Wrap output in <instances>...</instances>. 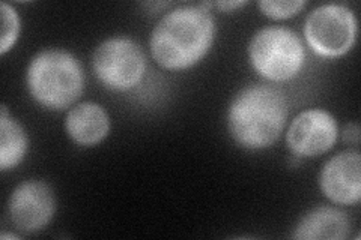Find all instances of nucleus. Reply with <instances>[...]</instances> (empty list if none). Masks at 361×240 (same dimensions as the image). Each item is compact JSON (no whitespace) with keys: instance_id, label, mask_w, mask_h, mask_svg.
Segmentation results:
<instances>
[{"instance_id":"nucleus-12","label":"nucleus","mask_w":361,"mask_h":240,"mask_svg":"<svg viewBox=\"0 0 361 240\" xmlns=\"http://www.w3.org/2000/svg\"><path fill=\"white\" fill-rule=\"evenodd\" d=\"M27 135L21 125L8 116L6 107H2L0 118V170L8 171L17 167L27 152Z\"/></svg>"},{"instance_id":"nucleus-14","label":"nucleus","mask_w":361,"mask_h":240,"mask_svg":"<svg viewBox=\"0 0 361 240\" xmlns=\"http://www.w3.org/2000/svg\"><path fill=\"white\" fill-rule=\"evenodd\" d=\"M304 6H306V2H302V0H285V2L264 0V2H259V8H261L262 13L274 20H283L297 15Z\"/></svg>"},{"instance_id":"nucleus-4","label":"nucleus","mask_w":361,"mask_h":240,"mask_svg":"<svg viewBox=\"0 0 361 240\" xmlns=\"http://www.w3.org/2000/svg\"><path fill=\"white\" fill-rule=\"evenodd\" d=\"M248 57L255 70L269 82H286L301 72L306 53L292 30L269 26L252 38Z\"/></svg>"},{"instance_id":"nucleus-13","label":"nucleus","mask_w":361,"mask_h":240,"mask_svg":"<svg viewBox=\"0 0 361 240\" xmlns=\"http://www.w3.org/2000/svg\"><path fill=\"white\" fill-rule=\"evenodd\" d=\"M0 15H2V33H0V53L5 54L13 49L20 32V18L17 11L8 5H0Z\"/></svg>"},{"instance_id":"nucleus-10","label":"nucleus","mask_w":361,"mask_h":240,"mask_svg":"<svg viewBox=\"0 0 361 240\" xmlns=\"http://www.w3.org/2000/svg\"><path fill=\"white\" fill-rule=\"evenodd\" d=\"M65 130L70 139L77 144L95 146L109 135V114L95 102H85L68 113Z\"/></svg>"},{"instance_id":"nucleus-15","label":"nucleus","mask_w":361,"mask_h":240,"mask_svg":"<svg viewBox=\"0 0 361 240\" xmlns=\"http://www.w3.org/2000/svg\"><path fill=\"white\" fill-rule=\"evenodd\" d=\"M343 137H345V141L357 144L358 139H360V130L357 125H348V127L345 128Z\"/></svg>"},{"instance_id":"nucleus-6","label":"nucleus","mask_w":361,"mask_h":240,"mask_svg":"<svg viewBox=\"0 0 361 240\" xmlns=\"http://www.w3.org/2000/svg\"><path fill=\"white\" fill-rule=\"evenodd\" d=\"M94 71L106 87L128 90L140 83L146 59L139 44L128 38H110L94 53Z\"/></svg>"},{"instance_id":"nucleus-11","label":"nucleus","mask_w":361,"mask_h":240,"mask_svg":"<svg viewBox=\"0 0 361 240\" xmlns=\"http://www.w3.org/2000/svg\"><path fill=\"white\" fill-rule=\"evenodd\" d=\"M348 216L334 208H318L304 215L293 237L301 240H341L348 236Z\"/></svg>"},{"instance_id":"nucleus-7","label":"nucleus","mask_w":361,"mask_h":240,"mask_svg":"<svg viewBox=\"0 0 361 240\" xmlns=\"http://www.w3.org/2000/svg\"><path fill=\"white\" fill-rule=\"evenodd\" d=\"M56 210L54 194L41 180L23 182L8 200V216L18 230L35 233L47 225Z\"/></svg>"},{"instance_id":"nucleus-8","label":"nucleus","mask_w":361,"mask_h":240,"mask_svg":"<svg viewBox=\"0 0 361 240\" xmlns=\"http://www.w3.org/2000/svg\"><path fill=\"white\" fill-rule=\"evenodd\" d=\"M337 123L329 111L312 108L300 113L288 131V146L298 156H319L337 140Z\"/></svg>"},{"instance_id":"nucleus-2","label":"nucleus","mask_w":361,"mask_h":240,"mask_svg":"<svg viewBox=\"0 0 361 240\" xmlns=\"http://www.w3.org/2000/svg\"><path fill=\"white\" fill-rule=\"evenodd\" d=\"M288 118L285 95L273 86L244 87L229 107L232 139L244 149L261 151L273 146L283 132Z\"/></svg>"},{"instance_id":"nucleus-3","label":"nucleus","mask_w":361,"mask_h":240,"mask_svg":"<svg viewBox=\"0 0 361 240\" xmlns=\"http://www.w3.org/2000/svg\"><path fill=\"white\" fill-rule=\"evenodd\" d=\"M27 89L38 104L49 110H65L80 98L85 86L82 66L65 50H44L27 68Z\"/></svg>"},{"instance_id":"nucleus-16","label":"nucleus","mask_w":361,"mask_h":240,"mask_svg":"<svg viewBox=\"0 0 361 240\" xmlns=\"http://www.w3.org/2000/svg\"><path fill=\"white\" fill-rule=\"evenodd\" d=\"M244 5H245V2H219V4H216L217 8L224 9V11H231V9L240 8V6H244Z\"/></svg>"},{"instance_id":"nucleus-1","label":"nucleus","mask_w":361,"mask_h":240,"mask_svg":"<svg viewBox=\"0 0 361 240\" xmlns=\"http://www.w3.org/2000/svg\"><path fill=\"white\" fill-rule=\"evenodd\" d=\"M211 4L176 8L154 27L151 53L166 70L180 71L196 65L209 51L216 25L208 11Z\"/></svg>"},{"instance_id":"nucleus-9","label":"nucleus","mask_w":361,"mask_h":240,"mask_svg":"<svg viewBox=\"0 0 361 240\" xmlns=\"http://www.w3.org/2000/svg\"><path fill=\"white\" fill-rule=\"evenodd\" d=\"M326 198L336 204H357L361 198V155L346 151L326 163L319 175Z\"/></svg>"},{"instance_id":"nucleus-5","label":"nucleus","mask_w":361,"mask_h":240,"mask_svg":"<svg viewBox=\"0 0 361 240\" xmlns=\"http://www.w3.org/2000/svg\"><path fill=\"white\" fill-rule=\"evenodd\" d=\"M304 37L321 56L338 57L353 49L357 37V18L349 8L337 4L313 9L304 25Z\"/></svg>"}]
</instances>
